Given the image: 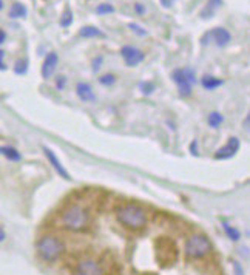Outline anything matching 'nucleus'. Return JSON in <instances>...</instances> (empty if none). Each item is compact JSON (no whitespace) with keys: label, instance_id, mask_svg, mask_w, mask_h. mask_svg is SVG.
Segmentation results:
<instances>
[{"label":"nucleus","instance_id":"nucleus-24","mask_svg":"<svg viewBox=\"0 0 250 275\" xmlns=\"http://www.w3.org/2000/svg\"><path fill=\"white\" fill-rule=\"evenodd\" d=\"M130 30H133L134 33H138L139 36H144V34H147V31H145L144 28H139V25H136V24H130Z\"/></svg>","mask_w":250,"mask_h":275},{"label":"nucleus","instance_id":"nucleus-30","mask_svg":"<svg viewBox=\"0 0 250 275\" xmlns=\"http://www.w3.org/2000/svg\"><path fill=\"white\" fill-rule=\"evenodd\" d=\"M222 5V0H210V7L215 8V7H221Z\"/></svg>","mask_w":250,"mask_h":275},{"label":"nucleus","instance_id":"nucleus-3","mask_svg":"<svg viewBox=\"0 0 250 275\" xmlns=\"http://www.w3.org/2000/svg\"><path fill=\"white\" fill-rule=\"evenodd\" d=\"M65 252V244L61 238L54 235H44L37 241V253L42 260L48 263L57 261Z\"/></svg>","mask_w":250,"mask_h":275},{"label":"nucleus","instance_id":"nucleus-7","mask_svg":"<svg viewBox=\"0 0 250 275\" xmlns=\"http://www.w3.org/2000/svg\"><path fill=\"white\" fill-rule=\"evenodd\" d=\"M121 56L124 58L125 64L130 65V67H134L138 64H141L145 58V54L139 50V48H134V47H130V45H125L122 47L121 50Z\"/></svg>","mask_w":250,"mask_h":275},{"label":"nucleus","instance_id":"nucleus-28","mask_svg":"<svg viewBox=\"0 0 250 275\" xmlns=\"http://www.w3.org/2000/svg\"><path fill=\"white\" fill-rule=\"evenodd\" d=\"M134 10H136V13H138L139 16H142V14L145 13V8H144L141 4H136V5H134Z\"/></svg>","mask_w":250,"mask_h":275},{"label":"nucleus","instance_id":"nucleus-5","mask_svg":"<svg viewBox=\"0 0 250 275\" xmlns=\"http://www.w3.org/2000/svg\"><path fill=\"white\" fill-rule=\"evenodd\" d=\"M171 79L178 84L179 87V95L187 98L191 93V85L195 84V73L188 68H179L171 73Z\"/></svg>","mask_w":250,"mask_h":275},{"label":"nucleus","instance_id":"nucleus-9","mask_svg":"<svg viewBox=\"0 0 250 275\" xmlns=\"http://www.w3.org/2000/svg\"><path fill=\"white\" fill-rule=\"evenodd\" d=\"M57 62H59V56L54 51L48 53V56L45 58V61L42 64V76L45 79H48V78L53 76V73H54V70L57 67Z\"/></svg>","mask_w":250,"mask_h":275},{"label":"nucleus","instance_id":"nucleus-13","mask_svg":"<svg viewBox=\"0 0 250 275\" xmlns=\"http://www.w3.org/2000/svg\"><path fill=\"white\" fill-rule=\"evenodd\" d=\"M27 7L24 5V4H19V2H16V4H13V7H11V10H10V17L11 19H24L25 16H27Z\"/></svg>","mask_w":250,"mask_h":275},{"label":"nucleus","instance_id":"nucleus-26","mask_svg":"<svg viewBox=\"0 0 250 275\" xmlns=\"http://www.w3.org/2000/svg\"><path fill=\"white\" fill-rule=\"evenodd\" d=\"M56 85L59 90H64V85H65V76H59L57 81H56Z\"/></svg>","mask_w":250,"mask_h":275},{"label":"nucleus","instance_id":"nucleus-1","mask_svg":"<svg viewBox=\"0 0 250 275\" xmlns=\"http://www.w3.org/2000/svg\"><path fill=\"white\" fill-rule=\"evenodd\" d=\"M61 223L65 229H68L71 232H82L90 224V213L82 206L71 204L62 212Z\"/></svg>","mask_w":250,"mask_h":275},{"label":"nucleus","instance_id":"nucleus-17","mask_svg":"<svg viewBox=\"0 0 250 275\" xmlns=\"http://www.w3.org/2000/svg\"><path fill=\"white\" fill-rule=\"evenodd\" d=\"M0 153H4L11 161H19L21 159V153L14 147H4V149H0Z\"/></svg>","mask_w":250,"mask_h":275},{"label":"nucleus","instance_id":"nucleus-12","mask_svg":"<svg viewBox=\"0 0 250 275\" xmlns=\"http://www.w3.org/2000/svg\"><path fill=\"white\" fill-rule=\"evenodd\" d=\"M76 93H78V96H79L84 102H93V101L96 99V96H94L91 87H90L88 84H84V82L78 84V87H76Z\"/></svg>","mask_w":250,"mask_h":275},{"label":"nucleus","instance_id":"nucleus-29","mask_svg":"<svg viewBox=\"0 0 250 275\" xmlns=\"http://www.w3.org/2000/svg\"><path fill=\"white\" fill-rule=\"evenodd\" d=\"M101 62H102V58H98V59H96V62H93V70H94V71H98V70H99Z\"/></svg>","mask_w":250,"mask_h":275},{"label":"nucleus","instance_id":"nucleus-25","mask_svg":"<svg viewBox=\"0 0 250 275\" xmlns=\"http://www.w3.org/2000/svg\"><path fill=\"white\" fill-rule=\"evenodd\" d=\"M4 59H5V51L0 50V70H7V65H5Z\"/></svg>","mask_w":250,"mask_h":275},{"label":"nucleus","instance_id":"nucleus-20","mask_svg":"<svg viewBox=\"0 0 250 275\" xmlns=\"http://www.w3.org/2000/svg\"><path fill=\"white\" fill-rule=\"evenodd\" d=\"M73 24V11L71 10H65V13L62 14V19H61V27L67 28Z\"/></svg>","mask_w":250,"mask_h":275},{"label":"nucleus","instance_id":"nucleus-22","mask_svg":"<svg viewBox=\"0 0 250 275\" xmlns=\"http://www.w3.org/2000/svg\"><path fill=\"white\" fill-rule=\"evenodd\" d=\"M99 82L102 85H113L116 82V78H114V75H104L99 78Z\"/></svg>","mask_w":250,"mask_h":275},{"label":"nucleus","instance_id":"nucleus-6","mask_svg":"<svg viewBox=\"0 0 250 275\" xmlns=\"http://www.w3.org/2000/svg\"><path fill=\"white\" fill-rule=\"evenodd\" d=\"M79 275H104V269L99 261L93 258H84L78 263Z\"/></svg>","mask_w":250,"mask_h":275},{"label":"nucleus","instance_id":"nucleus-21","mask_svg":"<svg viewBox=\"0 0 250 275\" xmlns=\"http://www.w3.org/2000/svg\"><path fill=\"white\" fill-rule=\"evenodd\" d=\"M96 13L101 14V16H104V14H111V13H114V7L110 5V4H101V5L98 7Z\"/></svg>","mask_w":250,"mask_h":275},{"label":"nucleus","instance_id":"nucleus-31","mask_svg":"<svg viewBox=\"0 0 250 275\" xmlns=\"http://www.w3.org/2000/svg\"><path fill=\"white\" fill-rule=\"evenodd\" d=\"M5 39H7V33L4 30H0V44H4Z\"/></svg>","mask_w":250,"mask_h":275},{"label":"nucleus","instance_id":"nucleus-10","mask_svg":"<svg viewBox=\"0 0 250 275\" xmlns=\"http://www.w3.org/2000/svg\"><path fill=\"white\" fill-rule=\"evenodd\" d=\"M44 153H45V156L48 158V161L51 162V166L54 167V170L57 172V175H61L64 179H70V175H68V172H67V169L62 166V162H61V159L50 150V149H47V147H44Z\"/></svg>","mask_w":250,"mask_h":275},{"label":"nucleus","instance_id":"nucleus-33","mask_svg":"<svg viewBox=\"0 0 250 275\" xmlns=\"http://www.w3.org/2000/svg\"><path fill=\"white\" fill-rule=\"evenodd\" d=\"M4 238H5V233H4L2 230H0V241H2Z\"/></svg>","mask_w":250,"mask_h":275},{"label":"nucleus","instance_id":"nucleus-14","mask_svg":"<svg viewBox=\"0 0 250 275\" xmlns=\"http://www.w3.org/2000/svg\"><path fill=\"white\" fill-rule=\"evenodd\" d=\"M79 34L82 36V38H85V39H93V38H104L105 34L99 30V28H96V27H84L81 31H79Z\"/></svg>","mask_w":250,"mask_h":275},{"label":"nucleus","instance_id":"nucleus-32","mask_svg":"<svg viewBox=\"0 0 250 275\" xmlns=\"http://www.w3.org/2000/svg\"><path fill=\"white\" fill-rule=\"evenodd\" d=\"M190 149H191V153H193V152L196 153V141H195V142L191 144V147H190Z\"/></svg>","mask_w":250,"mask_h":275},{"label":"nucleus","instance_id":"nucleus-15","mask_svg":"<svg viewBox=\"0 0 250 275\" xmlns=\"http://www.w3.org/2000/svg\"><path fill=\"white\" fill-rule=\"evenodd\" d=\"M219 85H222V81H221V79H216V78H213V76H210V75H207V76L202 78V87H204L205 90H215V88H218Z\"/></svg>","mask_w":250,"mask_h":275},{"label":"nucleus","instance_id":"nucleus-23","mask_svg":"<svg viewBox=\"0 0 250 275\" xmlns=\"http://www.w3.org/2000/svg\"><path fill=\"white\" fill-rule=\"evenodd\" d=\"M141 90L144 91V95H150L155 91V85L150 82H144V84H141Z\"/></svg>","mask_w":250,"mask_h":275},{"label":"nucleus","instance_id":"nucleus-19","mask_svg":"<svg viewBox=\"0 0 250 275\" xmlns=\"http://www.w3.org/2000/svg\"><path fill=\"white\" fill-rule=\"evenodd\" d=\"M222 121H224V118H222L221 113H218V112H213V113L208 115V124H210V127H213V129L219 127V125L222 124Z\"/></svg>","mask_w":250,"mask_h":275},{"label":"nucleus","instance_id":"nucleus-16","mask_svg":"<svg viewBox=\"0 0 250 275\" xmlns=\"http://www.w3.org/2000/svg\"><path fill=\"white\" fill-rule=\"evenodd\" d=\"M222 227H224V232H225V235H227L230 240H233V241H238V240L241 238V233H239V230H238V229H235L233 226H230V224H227V223H222Z\"/></svg>","mask_w":250,"mask_h":275},{"label":"nucleus","instance_id":"nucleus-34","mask_svg":"<svg viewBox=\"0 0 250 275\" xmlns=\"http://www.w3.org/2000/svg\"><path fill=\"white\" fill-rule=\"evenodd\" d=\"M4 10V0H0V11Z\"/></svg>","mask_w":250,"mask_h":275},{"label":"nucleus","instance_id":"nucleus-8","mask_svg":"<svg viewBox=\"0 0 250 275\" xmlns=\"http://www.w3.org/2000/svg\"><path fill=\"white\" fill-rule=\"evenodd\" d=\"M238 150H239V141L236 138H230V141L215 153V159H228Z\"/></svg>","mask_w":250,"mask_h":275},{"label":"nucleus","instance_id":"nucleus-27","mask_svg":"<svg viewBox=\"0 0 250 275\" xmlns=\"http://www.w3.org/2000/svg\"><path fill=\"white\" fill-rule=\"evenodd\" d=\"M233 267H235L236 275H244V270H242V267H241V264L238 261H233Z\"/></svg>","mask_w":250,"mask_h":275},{"label":"nucleus","instance_id":"nucleus-2","mask_svg":"<svg viewBox=\"0 0 250 275\" xmlns=\"http://www.w3.org/2000/svg\"><path fill=\"white\" fill-rule=\"evenodd\" d=\"M116 218L124 227H127L130 230H139L147 224V213H145L144 207H141L138 204H125V206L119 207Z\"/></svg>","mask_w":250,"mask_h":275},{"label":"nucleus","instance_id":"nucleus-11","mask_svg":"<svg viewBox=\"0 0 250 275\" xmlns=\"http://www.w3.org/2000/svg\"><path fill=\"white\" fill-rule=\"evenodd\" d=\"M207 34L213 38V41H215V44H216L218 47H225V45L230 42V39H232L230 33H228L225 28H215V30H211V31L207 33Z\"/></svg>","mask_w":250,"mask_h":275},{"label":"nucleus","instance_id":"nucleus-18","mask_svg":"<svg viewBox=\"0 0 250 275\" xmlns=\"http://www.w3.org/2000/svg\"><path fill=\"white\" fill-rule=\"evenodd\" d=\"M27 71H28V61L27 59H19L14 64V73L19 75V76H24Z\"/></svg>","mask_w":250,"mask_h":275},{"label":"nucleus","instance_id":"nucleus-4","mask_svg":"<svg viewBox=\"0 0 250 275\" xmlns=\"http://www.w3.org/2000/svg\"><path fill=\"white\" fill-rule=\"evenodd\" d=\"M211 249H213V246H211L210 240H208L205 235H199V233L191 235V236L187 240L185 247H184L185 256H187L188 260L204 258V256H207V255L211 252Z\"/></svg>","mask_w":250,"mask_h":275}]
</instances>
